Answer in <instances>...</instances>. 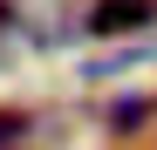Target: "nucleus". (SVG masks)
<instances>
[{"label": "nucleus", "mask_w": 157, "mask_h": 150, "mask_svg": "<svg viewBox=\"0 0 157 150\" xmlns=\"http://www.w3.org/2000/svg\"><path fill=\"white\" fill-rule=\"evenodd\" d=\"M7 21H14V7H7V0H0V34H7Z\"/></svg>", "instance_id": "nucleus-4"}, {"label": "nucleus", "mask_w": 157, "mask_h": 150, "mask_svg": "<svg viewBox=\"0 0 157 150\" xmlns=\"http://www.w3.org/2000/svg\"><path fill=\"white\" fill-rule=\"evenodd\" d=\"M157 109H150V96H123V103L109 109V130H144Z\"/></svg>", "instance_id": "nucleus-2"}, {"label": "nucleus", "mask_w": 157, "mask_h": 150, "mask_svg": "<svg viewBox=\"0 0 157 150\" xmlns=\"http://www.w3.org/2000/svg\"><path fill=\"white\" fill-rule=\"evenodd\" d=\"M21 137H28V116H21V109H0V150L21 143Z\"/></svg>", "instance_id": "nucleus-3"}, {"label": "nucleus", "mask_w": 157, "mask_h": 150, "mask_svg": "<svg viewBox=\"0 0 157 150\" xmlns=\"http://www.w3.org/2000/svg\"><path fill=\"white\" fill-rule=\"evenodd\" d=\"M150 109H157V96H150Z\"/></svg>", "instance_id": "nucleus-5"}, {"label": "nucleus", "mask_w": 157, "mask_h": 150, "mask_svg": "<svg viewBox=\"0 0 157 150\" xmlns=\"http://www.w3.org/2000/svg\"><path fill=\"white\" fill-rule=\"evenodd\" d=\"M150 28V0H96L89 34H144Z\"/></svg>", "instance_id": "nucleus-1"}]
</instances>
